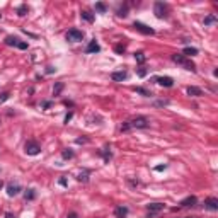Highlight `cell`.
Segmentation results:
<instances>
[{
    "instance_id": "cell-7",
    "label": "cell",
    "mask_w": 218,
    "mask_h": 218,
    "mask_svg": "<svg viewBox=\"0 0 218 218\" xmlns=\"http://www.w3.org/2000/svg\"><path fill=\"white\" fill-rule=\"evenodd\" d=\"M147 210H148V218H153L155 215H158L164 210V204L162 203H150V204H147Z\"/></svg>"
},
{
    "instance_id": "cell-22",
    "label": "cell",
    "mask_w": 218,
    "mask_h": 218,
    "mask_svg": "<svg viewBox=\"0 0 218 218\" xmlns=\"http://www.w3.org/2000/svg\"><path fill=\"white\" fill-rule=\"evenodd\" d=\"M89 176H90V170H84V172H80V174H78V177H77V179H78L80 182H87V181H89Z\"/></svg>"
},
{
    "instance_id": "cell-39",
    "label": "cell",
    "mask_w": 218,
    "mask_h": 218,
    "mask_svg": "<svg viewBox=\"0 0 218 218\" xmlns=\"http://www.w3.org/2000/svg\"><path fill=\"white\" fill-rule=\"evenodd\" d=\"M72 118H73V113H68V114L65 116V123H67V124H68V121H70Z\"/></svg>"
},
{
    "instance_id": "cell-44",
    "label": "cell",
    "mask_w": 218,
    "mask_h": 218,
    "mask_svg": "<svg viewBox=\"0 0 218 218\" xmlns=\"http://www.w3.org/2000/svg\"><path fill=\"white\" fill-rule=\"evenodd\" d=\"M0 19H2V14H0Z\"/></svg>"
},
{
    "instance_id": "cell-8",
    "label": "cell",
    "mask_w": 218,
    "mask_h": 218,
    "mask_svg": "<svg viewBox=\"0 0 218 218\" xmlns=\"http://www.w3.org/2000/svg\"><path fill=\"white\" fill-rule=\"evenodd\" d=\"M204 210H210V211H218V199L217 198H208V199H204Z\"/></svg>"
},
{
    "instance_id": "cell-25",
    "label": "cell",
    "mask_w": 218,
    "mask_h": 218,
    "mask_svg": "<svg viewBox=\"0 0 218 218\" xmlns=\"http://www.w3.org/2000/svg\"><path fill=\"white\" fill-rule=\"evenodd\" d=\"M63 87H65V84H63V82H58V84L53 87V95H60V92L63 90Z\"/></svg>"
},
{
    "instance_id": "cell-13",
    "label": "cell",
    "mask_w": 218,
    "mask_h": 218,
    "mask_svg": "<svg viewBox=\"0 0 218 218\" xmlns=\"http://www.w3.org/2000/svg\"><path fill=\"white\" fill-rule=\"evenodd\" d=\"M101 51V46H99V43L95 39H92L89 43V46L85 48V53H99Z\"/></svg>"
},
{
    "instance_id": "cell-26",
    "label": "cell",
    "mask_w": 218,
    "mask_h": 218,
    "mask_svg": "<svg viewBox=\"0 0 218 218\" xmlns=\"http://www.w3.org/2000/svg\"><path fill=\"white\" fill-rule=\"evenodd\" d=\"M27 12H29L27 5H19V7H17V15H19V17H24Z\"/></svg>"
},
{
    "instance_id": "cell-27",
    "label": "cell",
    "mask_w": 218,
    "mask_h": 218,
    "mask_svg": "<svg viewBox=\"0 0 218 218\" xmlns=\"http://www.w3.org/2000/svg\"><path fill=\"white\" fill-rule=\"evenodd\" d=\"M73 152H72V150L70 148H67V150H63V152H61V157H63V158H65V160H70V158H73Z\"/></svg>"
},
{
    "instance_id": "cell-41",
    "label": "cell",
    "mask_w": 218,
    "mask_h": 218,
    "mask_svg": "<svg viewBox=\"0 0 218 218\" xmlns=\"http://www.w3.org/2000/svg\"><path fill=\"white\" fill-rule=\"evenodd\" d=\"M77 143H87V138H78V140H77Z\"/></svg>"
},
{
    "instance_id": "cell-9",
    "label": "cell",
    "mask_w": 218,
    "mask_h": 218,
    "mask_svg": "<svg viewBox=\"0 0 218 218\" xmlns=\"http://www.w3.org/2000/svg\"><path fill=\"white\" fill-rule=\"evenodd\" d=\"M153 82H157V84L162 85V87H172V85H174V78H172V77H155Z\"/></svg>"
},
{
    "instance_id": "cell-36",
    "label": "cell",
    "mask_w": 218,
    "mask_h": 218,
    "mask_svg": "<svg viewBox=\"0 0 218 218\" xmlns=\"http://www.w3.org/2000/svg\"><path fill=\"white\" fill-rule=\"evenodd\" d=\"M167 104H169V101H167V99H164V101H157V102H155V106H167Z\"/></svg>"
},
{
    "instance_id": "cell-21",
    "label": "cell",
    "mask_w": 218,
    "mask_h": 218,
    "mask_svg": "<svg viewBox=\"0 0 218 218\" xmlns=\"http://www.w3.org/2000/svg\"><path fill=\"white\" fill-rule=\"evenodd\" d=\"M80 17L84 20H87V22H94V15L89 12V10H82V12H80Z\"/></svg>"
},
{
    "instance_id": "cell-28",
    "label": "cell",
    "mask_w": 218,
    "mask_h": 218,
    "mask_svg": "<svg viewBox=\"0 0 218 218\" xmlns=\"http://www.w3.org/2000/svg\"><path fill=\"white\" fill-rule=\"evenodd\" d=\"M95 10H97V12H101V14H104L106 10H108V7H106V4H102V2H97V4H95Z\"/></svg>"
},
{
    "instance_id": "cell-29",
    "label": "cell",
    "mask_w": 218,
    "mask_h": 218,
    "mask_svg": "<svg viewBox=\"0 0 218 218\" xmlns=\"http://www.w3.org/2000/svg\"><path fill=\"white\" fill-rule=\"evenodd\" d=\"M118 15H119V17H126V15H128V5L119 7V9H118Z\"/></svg>"
},
{
    "instance_id": "cell-14",
    "label": "cell",
    "mask_w": 218,
    "mask_h": 218,
    "mask_svg": "<svg viewBox=\"0 0 218 218\" xmlns=\"http://www.w3.org/2000/svg\"><path fill=\"white\" fill-rule=\"evenodd\" d=\"M186 92H187V95H191V97H199V95H203V90L199 87H194V85H189V87L186 89Z\"/></svg>"
},
{
    "instance_id": "cell-17",
    "label": "cell",
    "mask_w": 218,
    "mask_h": 218,
    "mask_svg": "<svg viewBox=\"0 0 218 218\" xmlns=\"http://www.w3.org/2000/svg\"><path fill=\"white\" fill-rule=\"evenodd\" d=\"M19 41H20V39L17 38V36H7L4 43H5L7 46H15V48H17V44H19Z\"/></svg>"
},
{
    "instance_id": "cell-42",
    "label": "cell",
    "mask_w": 218,
    "mask_h": 218,
    "mask_svg": "<svg viewBox=\"0 0 218 218\" xmlns=\"http://www.w3.org/2000/svg\"><path fill=\"white\" fill-rule=\"evenodd\" d=\"M5 218H14V215L12 213H5Z\"/></svg>"
},
{
    "instance_id": "cell-10",
    "label": "cell",
    "mask_w": 218,
    "mask_h": 218,
    "mask_svg": "<svg viewBox=\"0 0 218 218\" xmlns=\"http://www.w3.org/2000/svg\"><path fill=\"white\" fill-rule=\"evenodd\" d=\"M111 78H113V82H123L128 78V72H124V70H121V72H113L111 73Z\"/></svg>"
},
{
    "instance_id": "cell-12",
    "label": "cell",
    "mask_w": 218,
    "mask_h": 218,
    "mask_svg": "<svg viewBox=\"0 0 218 218\" xmlns=\"http://www.w3.org/2000/svg\"><path fill=\"white\" fill-rule=\"evenodd\" d=\"M196 203H198L196 196H187V198H184L182 201H181V206H182V208H193Z\"/></svg>"
},
{
    "instance_id": "cell-4",
    "label": "cell",
    "mask_w": 218,
    "mask_h": 218,
    "mask_svg": "<svg viewBox=\"0 0 218 218\" xmlns=\"http://www.w3.org/2000/svg\"><path fill=\"white\" fill-rule=\"evenodd\" d=\"M84 36H85L84 31L72 27V29H68V33H67V41H70V43H78V41L84 39Z\"/></svg>"
},
{
    "instance_id": "cell-37",
    "label": "cell",
    "mask_w": 218,
    "mask_h": 218,
    "mask_svg": "<svg viewBox=\"0 0 218 218\" xmlns=\"http://www.w3.org/2000/svg\"><path fill=\"white\" fill-rule=\"evenodd\" d=\"M165 169H167V165H165V164H164V165H157V167H155L157 172H162V170H165Z\"/></svg>"
},
{
    "instance_id": "cell-1",
    "label": "cell",
    "mask_w": 218,
    "mask_h": 218,
    "mask_svg": "<svg viewBox=\"0 0 218 218\" xmlns=\"http://www.w3.org/2000/svg\"><path fill=\"white\" fill-rule=\"evenodd\" d=\"M150 126V119L147 116H136L121 124V131H131V129H145Z\"/></svg>"
},
{
    "instance_id": "cell-24",
    "label": "cell",
    "mask_w": 218,
    "mask_h": 218,
    "mask_svg": "<svg viewBox=\"0 0 218 218\" xmlns=\"http://www.w3.org/2000/svg\"><path fill=\"white\" fill-rule=\"evenodd\" d=\"M24 198H26V201H33L34 198H36V191L34 189H27L24 193Z\"/></svg>"
},
{
    "instance_id": "cell-30",
    "label": "cell",
    "mask_w": 218,
    "mask_h": 218,
    "mask_svg": "<svg viewBox=\"0 0 218 218\" xmlns=\"http://www.w3.org/2000/svg\"><path fill=\"white\" fill-rule=\"evenodd\" d=\"M116 53H119V54H123L124 53V51H126V46H124V44H116Z\"/></svg>"
},
{
    "instance_id": "cell-31",
    "label": "cell",
    "mask_w": 218,
    "mask_h": 218,
    "mask_svg": "<svg viewBox=\"0 0 218 218\" xmlns=\"http://www.w3.org/2000/svg\"><path fill=\"white\" fill-rule=\"evenodd\" d=\"M136 73H138V77H142V78H143V77L147 75V68H145V67H140L138 70H136Z\"/></svg>"
},
{
    "instance_id": "cell-15",
    "label": "cell",
    "mask_w": 218,
    "mask_h": 218,
    "mask_svg": "<svg viewBox=\"0 0 218 218\" xmlns=\"http://www.w3.org/2000/svg\"><path fill=\"white\" fill-rule=\"evenodd\" d=\"M99 155L104 158V162H109V160L113 158V152H111V148H109V147H104L102 150H99Z\"/></svg>"
},
{
    "instance_id": "cell-34",
    "label": "cell",
    "mask_w": 218,
    "mask_h": 218,
    "mask_svg": "<svg viewBox=\"0 0 218 218\" xmlns=\"http://www.w3.org/2000/svg\"><path fill=\"white\" fill-rule=\"evenodd\" d=\"M58 182H60V186H65V187L68 186V182H67V179H65V176H61L60 179H58Z\"/></svg>"
},
{
    "instance_id": "cell-35",
    "label": "cell",
    "mask_w": 218,
    "mask_h": 218,
    "mask_svg": "<svg viewBox=\"0 0 218 218\" xmlns=\"http://www.w3.org/2000/svg\"><path fill=\"white\" fill-rule=\"evenodd\" d=\"M17 48H19V49H27V43H26V41H19Z\"/></svg>"
},
{
    "instance_id": "cell-40",
    "label": "cell",
    "mask_w": 218,
    "mask_h": 218,
    "mask_svg": "<svg viewBox=\"0 0 218 218\" xmlns=\"http://www.w3.org/2000/svg\"><path fill=\"white\" fill-rule=\"evenodd\" d=\"M67 218H78V215H77L75 211H72V213H68L67 215Z\"/></svg>"
},
{
    "instance_id": "cell-5",
    "label": "cell",
    "mask_w": 218,
    "mask_h": 218,
    "mask_svg": "<svg viewBox=\"0 0 218 218\" xmlns=\"http://www.w3.org/2000/svg\"><path fill=\"white\" fill-rule=\"evenodd\" d=\"M24 152H26L27 155H38L41 152V147L38 142H34V140H29V142H26V145H24Z\"/></svg>"
},
{
    "instance_id": "cell-11",
    "label": "cell",
    "mask_w": 218,
    "mask_h": 218,
    "mask_svg": "<svg viewBox=\"0 0 218 218\" xmlns=\"http://www.w3.org/2000/svg\"><path fill=\"white\" fill-rule=\"evenodd\" d=\"M20 191H22V189H20V186H19V184H9V186H7V194H9V196H10V198H14V196H17V194H19V193H20Z\"/></svg>"
},
{
    "instance_id": "cell-32",
    "label": "cell",
    "mask_w": 218,
    "mask_h": 218,
    "mask_svg": "<svg viewBox=\"0 0 218 218\" xmlns=\"http://www.w3.org/2000/svg\"><path fill=\"white\" fill-rule=\"evenodd\" d=\"M9 97H10V94H9V92H4V94H0V104H4V102H5Z\"/></svg>"
},
{
    "instance_id": "cell-18",
    "label": "cell",
    "mask_w": 218,
    "mask_h": 218,
    "mask_svg": "<svg viewBox=\"0 0 218 218\" xmlns=\"http://www.w3.org/2000/svg\"><path fill=\"white\" fill-rule=\"evenodd\" d=\"M184 56H194V54H198V48L194 46H186L184 48V51H182Z\"/></svg>"
},
{
    "instance_id": "cell-2",
    "label": "cell",
    "mask_w": 218,
    "mask_h": 218,
    "mask_svg": "<svg viewBox=\"0 0 218 218\" xmlns=\"http://www.w3.org/2000/svg\"><path fill=\"white\" fill-rule=\"evenodd\" d=\"M170 60L174 61L176 65H179V67L186 68V70H191V72H196V65L193 63V61L187 58V56H184V54L181 53H174L172 56H170Z\"/></svg>"
},
{
    "instance_id": "cell-43",
    "label": "cell",
    "mask_w": 218,
    "mask_h": 218,
    "mask_svg": "<svg viewBox=\"0 0 218 218\" xmlns=\"http://www.w3.org/2000/svg\"><path fill=\"white\" fill-rule=\"evenodd\" d=\"M2 187H4V181H2V179H0V189H2Z\"/></svg>"
},
{
    "instance_id": "cell-23",
    "label": "cell",
    "mask_w": 218,
    "mask_h": 218,
    "mask_svg": "<svg viewBox=\"0 0 218 218\" xmlns=\"http://www.w3.org/2000/svg\"><path fill=\"white\" fill-rule=\"evenodd\" d=\"M135 92L136 94H142L143 97H150V95H152L150 90H147V89H143V87H135Z\"/></svg>"
},
{
    "instance_id": "cell-20",
    "label": "cell",
    "mask_w": 218,
    "mask_h": 218,
    "mask_svg": "<svg viewBox=\"0 0 218 218\" xmlns=\"http://www.w3.org/2000/svg\"><path fill=\"white\" fill-rule=\"evenodd\" d=\"M215 22H217V15L215 14H210V15L204 17V26H213Z\"/></svg>"
},
{
    "instance_id": "cell-16",
    "label": "cell",
    "mask_w": 218,
    "mask_h": 218,
    "mask_svg": "<svg viewBox=\"0 0 218 218\" xmlns=\"http://www.w3.org/2000/svg\"><path fill=\"white\" fill-rule=\"evenodd\" d=\"M114 215H116V218H126L128 217V208L126 206H118L114 210Z\"/></svg>"
},
{
    "instance_id": "cell-19",
    "label": "cell",
    "mask_w": 218,
    "mask_h": 218,
    "mask_svg": "<svg viewBox=\"0 0 218 218\" xmlns=\"http://www.w3.org/2000/svg\"><path fill=\"white\" fill-rule=\"evenodd\" d=\"M133 56H135V60L138 61L140 65H143V63H145V60H147V56H145V53H143V51H135V54H133Z\"/></svg>"
},
{
    "instance_id": "cell-3",
    "label": "cell",
    "mask_w": 218,
    "mask_h": 218,
    "mask_svg": "<svg viewBox=\"0 0 218 218\" xmlns=\"http://www.w3.org/2000/svg\"><path fill=\"white\" fill-rule=\"evenodd\" d=\"M153 14L158 19H167L169 17V5L164 2H155L153 4Z\"/></svg>"
},
{
    "instance_id": "cell-33",
    "label": "cell",
    "mask_w": 218,
    "mask_h": 218,
    "mask_svg": "<svg viewBox=\"0 0 218 218\" xmlns=\"http://www.w3.org/2000/svg\"><path fill=\"white\" fill-rule=\"evenodd\" d=\"M51 106H53V102L51 101H43L41 102V108L43 109H48V108H51Z\"/></svg>"
},
{
    "instance_id": "cell-6",
    "label": "cell",
    "mask_w": 218,
    "mask_h": 218,
    "mask_svg": "<svg viewBox=\"0 0 218 218\" xmlns=\"http://www.w3.org/2000/svg\"><path fill=\"white\" fill-rule=\"evenodd\" d=\"M133 27H135L138 33L145 34V36H153V34H155V29H152L150 26L143 24V22H138V20H135V22H133Z\"/></svg>"
},
{
    "instance_id": "cell-38",
    "label": "cell",
    "mask_w": 218,
    "mask_h": 218,
    "mask_svg": "<svg viewBox=\"0 0 218 218\" xmlns=\"http://www.w3.org/2000/svg\"><path fill=\"white\" fill-rule=\"evenodd\" d=\"M54 72H56V68H54V67H51V65L46 67V73H54Z\"/></svg>"
}]
</instances>
